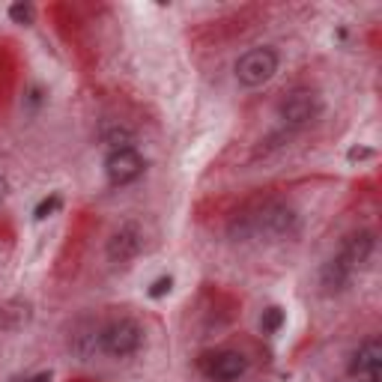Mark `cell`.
<instances>
[{
    "label": "cell",
    "instance_id": "6da1fadb",
    "mask_svg": "<svg viewBox=\"0 0 382 382\" xmlns=\"http://www.w3.org/2000/svg\"><path fill=\"white\" fill-rule=\"evenodd\" d=\"M299 227V215L296 209H290L284 204H266L260 212L254 215H242L239 221L230 224V233L239 236V239H248V236H293Z\"/></svg>",
    "mask_w": 382,
    "mask_h": 382
},
{
    "label": "cell",
    "instance_id": "7a4b0ae2",
    "mask_svg": "<svg viewBox=\"0 0 382 382\" xmlns=\"http://www.w3.org/2000/svg\"><path fill=\"white\" fill-rule=\"evenodd\" d=\"M141 344H143V329L129 317L108 323L105 329L99 332V350L114 355V358H126L132 353H138Z\"/></svg>",
    "mask_w": 382,
    "mask_h": 382
},
{
    "label": "cell",
    "instance_id": "3957f363",
    "mask_svg": "<svg viewBox=\"0 0 382 382\" xmlns=\"http://www.w3.org/2000/svg\"><path fill=\"white\" fill-rule=\"evenodd\" d=\"M275 72H278V54L272 48H251L236 63V81L248 90L269 84Z\"/></svg>",
    "mask_w": 382,
    "mask_h": 382
},
{
    "label": "cell",
    "instance_id": "277c9868",
    "mask_svg": "<svg viewBox=\"0 0 382 382\" xmlns=\"http://www.w3.org/2000/svg\"><path fill=\"white\" fill-rule=\"evenodd\" d=\"M320 111H323V102H320V96L313 93V90H296V93H290L284 102L278 105V114H281V120H284L287 129L311 126V122L320 117Z\"/></svg>",
    "mask_w": 382,
    "mask_h": 382
},
{
    "label": "cell",
    "instance_id": "5b68a950",
    "mask_svg": "<svg viewBox=\"0 0 382 382\" xmlns=\"http://www.w3.org/2000/svg\"><path fill=\"white\" fill-rule=\"evenodd\" d=\"M143 167H147V162H143V155L134 150V147H117L114 153L105 159V174H108V183L111 185H129L134 183Z\"/></svg>",
    "mask_w": 382,
    "mask_h": 382
},
{
    "label": "cell",
    "instance_id": "8992f818",
    "mask_svg": "<svg viewBox=\"0 0 382 382\" xmlns=\"http://www.w3.org/2000/svg\"><path fill=\"white\" fill-rule=\"evenodd\" d=\"M200 370L215 382H233L248 370V358L233 350H218V353H209L200 358Z\"/></svg>",
    "mask_w": 382,
    "mask_h": 382
},
{
    "label": "cell",
    "instance_id": "52a82bcc",
    "mask_svg": "<svg viewBox=\"0 0 382 382\" xmlns=\"http://www.w3.org/2000/svg\"><path fill=\"white\" fill-rule=\"evenodd\" d=\"M141 248H143V233L138 224H132V221L120 224L108 239V260L114 266H126L141 254Z\"/></svg>",
    "mask_w": 382,
    "mask_h": 382
},
{
    "label": "cell",
    "instance_id": "ba28073f",
    "mask_svg": "<svg viewBox=\"0 0 382 382\" xmlns=\"http://www.w3.org/2000/svg\"><path fill=\"white\" fill-rule=\"evenodd\" d=\"M374 245H376L374 242V233H370V230H358L353 236H346L344 245H341V251L334 254V257H338V260L355 275V272H362V269L367 266L370 254H374Z\"/></svg>",
    "mask_w": 382,
    "mask_h": 382
},
{
    "label": "cell",
    "instance_id": "9c48e42d",
    "mask_svg": "<svg viewBox=\"0 0 382 382\" xmlns=\"http://www.w3.org/2000/svg\"><path fill=\"white\" fill-rule=\"evenodd\" d=\"M350 374L365 379V382H379V376H382V344L376 338L365 341L355 350L353 362H350Z\"/></svg>",
    "mask_w": 382,
    "mask_h": 382
},
{
    "label": "cell",
    "instance_id": "30bf717a",
    "mask_svg": "<svg viewBox=\"0 0 382 382\" xmlns=\"http://www.w3.org/2000/svg\"><path fill=\"white\" fill-rule=\"evenodd\" d=\"M99 332H102V329H96L93 320H81V323H78L75 329H72L69 346H72V353L81 358V362H87V358L99 350Z\"/></svg>",
    "mask_w": 382,
    "mask_h": 382
},
{
    "label": "cell",
    "instance_id": "8fae6325",
    "mask_svg": "<svg viewBox=\"0 0 382 382\" xmlns=\"http://www.w3.org/2000/svg\"><path fill=\"white\" fill-rule=\"evenodd\" d=\"M350 281H353V272L338 260V257H332V260L323 266V272H320V284H323V290H325L329 296L346 290V284H350Z\"/></svg>",
    "mask_w": 382,
    "mask_h": 382
},
{
    "label": "cell",
    "instance_id": "7c38bea8",
    "mask_svg": "<svg viewBox=\"0 0 382 382\" xmlns=\"http://www.w3.org/2000/svg\"><path fill=\"white\" fill-rule=\"evenodd\" d=\"M281 323H284V313H281V308H269V311H263V317H260V329L266 334H275L281 329Z\"/></svg>",
    "mask_w": 382,
    "mask_h": 382
},
{
    "label": "cell",
    "instance_id": "4fadbf2b",
    "mask_svg": "<svg viewBox=\"0 0 382 382\" xmlns=\"http://www.w3.org/2000/svg\"><path fill=\"white\" fill-rule=\"evenodd\" d=\"M9 18L15 24H33V6L30 3H13L9 6Z\"/></svg>",
    "mask_w": 382,
    "mask_h": 382
},
{
    "label": "cell",
    "instance_id": "5bb4252c",
    "mask_svg": "<svg viewBox=\"0 0 382 382\" xmlns=\"http://www.w3.org/2000/svg\"><path fill=\"white\" fill-rule=\"evenodd\" d=\"M57 206H60V197L57 194H51L48 200H42V204L36 206V218L42 221V218H48L51 212H57Z\"/></svg>",
    "mask_w": 382,
    "mask_h": 382
},
{
    "label": "cell",
    "instance_id": "9a60e30c",
    "mask_svg": "<svg viewBox=\"0 0 382 382\" xmlns=\"http://www.w3.org/2000/svg\"><path fill=\"white\" fill-rule=\"evenodd\" d=\"M171 287H174V281H171V278H159V281L153 284L150 296H153V299H162L164 293H171Z\"/></svg>",
    "mask_w": 382,
    "mask_h": 382
},
{
    "label": "cell",
    "instance_id": "2e32d148",
    "mask_svg": "<svg viewBox=\"0 0 382 382\" xmlns=\"http://www.w3.org/2000/svg\"><path fill=\"white\" fill-rule=\"evenodd\" d=\"M6 197H9V183H6V176H0V206L6 204Z\"/></svg>",
    "mask_w": 382,
    "mask_h": 382
},
{
    "label": "cell",
    "instance_id": "e0dca14e",
    "mask_svg": "<svg viewBox=\"0 0 382 382\" xmlns=\"http://www.w3.org/2000/svg\"><path fill=\"white\" fill-rule=\"evenodd\" d=\"M27 382H51V374H39V376H33V379H27Z\"/></svg>",
    "mask_w": 382,
    "mask_h": 382
}]
</instances>
